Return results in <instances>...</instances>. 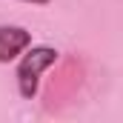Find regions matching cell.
<instances>
[{
  "label": "cell",
  "mask_w": 123,
  "mask_h": 123,
  "mask_svg": "<svg viewBox=\"0 0 123 123\" xmlns=\"http://www.w3.org/2000/svg\"><path fill=\"white\" fill-rule=\"evenodd\" d=\"M55 60H57V52L49 49V46H34V49H29V52L23 55V60L17 66V86H20V94H23L26 100H31V97L37 94L40 72H43L46 66H52Z\"/></svg>",
  "instance_id": "obj_1"
},
{
  "label": "cell",
  "mask_w": 123,
  "mask_h": 123,
  "mask_svg": "<svg viewBox=\"0 0 123 123\" xmlns=\"http://www.w3.org/2000/svg\"><path fill=\"white\" fill-rule=\"evenodd\" d=\"M29 43H31V37L26 29H20V26H0V63L14 60Z\"/></svg>",
  "instance_id": "obj_2"
},
{
  "label": "cell",
  "mask_w": 123,
  "mask_h": 123,
  "mask_svg": "<svg viewBox=\"0 0 123 123\" xmlns=\"http://www.w3.org/2000/svg\"><path fill=\"white\" fill-rule=\"evenodd\" d=\"M23 3H49V0H23Z\"/></svg>",
  "instance_id": "obj_3"
}]
</instances>
